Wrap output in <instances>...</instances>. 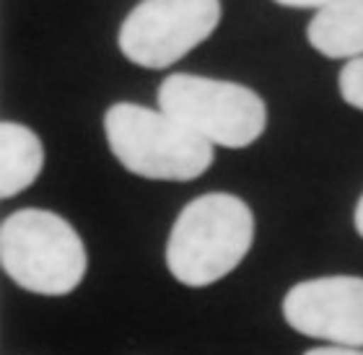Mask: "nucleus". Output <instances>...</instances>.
Instances as JSON below:
<instances>
[{
  "label": "nucleus",
  "mask_w": 363,
  "mask_h": 355,
  "mask_svg": "<svg viewBox=\"0 0 363 355\" xmlns=\"http://www.w3.org/2000/svg\"><path fill=\"white\" fill-rule=\"evenodd\" d=\"M0 265L23 291L68 295L86 275L84 242L57 213L16 210L0 226Z\"/></svg>",
  "instance_id": "7ed1b4c3"
},
{
  "label": "nucleus",
  "mask_w": 363,
  "mask_h": 355,
  "mask_svg": "<svg viewBox=\"0 0 363 355\" xmlns=\"http://www.w3.org/2000/svg\"><path fill=\"white\" fill-rule=\"evenodd\" d=\"M159 106L172 120L223 148H247L267 125L265 101L252 89L189 73L164 78Z\"/></svg>",
  "instance_id": "20e7f679"
},
{
  "label": "nucleus",
  "mask_w": 363,
  "mask_h": 355,
  "mask_svg": "<svg viewBox=\"0 0 363 355\" xmlns=\"http://www.w3.org/2000/svg\"><path fill=\"white\" fill-rule=\"evenodd\" d=\"M283 317L306 337L340 348H363V278L303 280L283 298Z\"/></svg>",
  "instance_id": "423d86ee"
},
{
  "label": "nucleus",
  "mask_w": 363,
  "mask_h": 355,
  "mask_svg": "<svg viewBox=\"0 0 363 355\" xmlns=\"http://www.w3.org/2000/svg\"><path fill=\"white\" fill-rule=\"evenodd\" d=\"M220 0H143L120 26V50L143 68H167L211 37Z\"/></svg>",
  "instance_id": "39448f33"
},
{
  "label": "nucleus",
  "mask_w": 363,
  "mask_h": 355,
  "mask_svg": "<svg viewBox=\"0 0 363 355\" xmlns=\"http://www.w3.org/2000/svg\"><path fill=\"white\" fill-rule=\"evenodd\" d=\"M309 45L325 57H363V0H335L317 11L306 29Z\"/></svg>",
  "instance_id": "0eeeda50"
},
{
  "label": "nucleus",
  "mask_w": 363,
  "mask_h": 355,
  "mask_svg": "<svg viewBox=\"0 0 363 355\" xmlns=\"http://www.w3.org/2000/svg\"><path fill=\"white\" fill-rule=\"evenodd\" d=\"M303 355H363L361 348H340V345H325V348H311Z\"/></svg>",
  "instance_id": "9d476101"
},
{
  "label": "nucleus",
  "mask_w": 363,
  "mask_h": 355,
  "mask_svg": "<svg viewBox=\"0 0 363 355\" xmlns=\"http://www.w3.org/2000/svg\"><path fill=\"white\" fill-rule=\"evenodd\" d=\"M255 239V218L242 197L211 192L179 213L167 244L169 272L182 286L205 288L239 267Z\"/></svg>",
  "instance_id": "f257e3e1"
},
{
  "label": "nucleus",
  "mask_w": 363,
  "mask_h": 355,
  "mask_svg": "<svg viewBox=\"0 0 363 355\" xmlns=\"http://www.w3.org/2000/svg\"><path fill=\"white\" fill-rule=\"evenodd\" d=\"M104 133L114 159L145 179L189 181L213 164V143L161 109L120 101L106 109Z\"/></svg>",
  "instance_id": "f03ea898"
},
{
  "label": "nucleus",
  "mask_w": 363,
  "mask_h": 355,
  "mask_svg": "<svg viewBox=\"0 0 363 355\" xmlns=\"http://www.w3.org/2000/svg\"><path fill=\"white\" fill-rule=\"evenodd\" d=\"M45 164V148L34 130L16 122L0 125V197H16L34 184Z\"/></svg>",
  "instance_id": "6e6552de"
},
{
  "label": "nucleus",
  "mask_w": 363,
  "mask_h": 355,
  "mask_svg": "<svg viewBox=\"0 0 363 355\" xmlns=\"http://www.w3.org/2000/svg\"><path fill=\"white\" fill-rule=\"evenodd\" d=\"M340 96L363 112V57L350 60L340 70Z\"/></svg>",
  "instance_id": "1a4fd4ad"
},
{
  "label": "nucleus",
  "mask_w": 363,
  "mask_h": 355,
  "mask_svg": "<svg viewBox=\"0 0 363 355\" xmlns=\"http://www.w3.org/2000/svg\"><path fill=\"white\" fill-rule=\"evenodd\" d=\"M356 231L363 236V195L358 200V208H356Z\"/></svg>",
  "instance_id": "f8f14e48"
},
{
  "label": "nucleus",
  "mask_w": 363,
  "mask_h": 355,
  "mask_svg": "<svg viewBox=\"0 0 363 355\" xmlns=\"http://www.w3.org/2000/svg\"><path fill=\"white\" fill-rule=\"evenodd\" d=\"M275 3H280V6H288V8H327L333 6L335 0H275Z\"/></svg>",
  "instance_id": "9b49d317"
}]
</instances>
